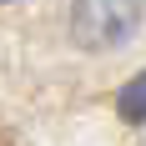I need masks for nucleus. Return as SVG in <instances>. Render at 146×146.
Returning a JSON list of instances; mask_svg holds the SVG:
<instances>
[{
  "label": "nucleus",
  "mask_w": 146,
  "mask_h": 146,
  "mask_svg": "<svg viewBox=\"0 0 146 146\" xmlns=\"http://www.w3.org/2000/svg\"><path fill=\"white\" fill-rule=\"evenodd\" d=\"M141 25V0H76L71 5V40L81 50L126 45Z\"/></svg>",
  "instance_id": "1"
},
{
  "label": "nucleus",
  "mask_w": 146,
  "mask_h": 146,
  "mask_svg": "<svg viewBox=\"0 0 146 146\" xmlns=\"http://www.w3.org/2000/svg\"><path fill=\"white\" fill-rule=\"evenodd\" d=\"M116 111H121V121H146V71H136L131 81L121 86Z\"/></svg>",
  "instance_id": "2"
},
{
  "label": "nucleus",
  "mask_w": 146,
  "mask_h": 146,
  "mask_svg": "<svg viewBox=\"0 0 146 146\" xmlns=\"http://www.w3.org/2000/svg\"><path fill=\"white\" fill-rule=\"evenodd\" d=\"M0 5H5V0H0Z\"/></svg>",
  "instance_id": "3"
}]
</instances>
